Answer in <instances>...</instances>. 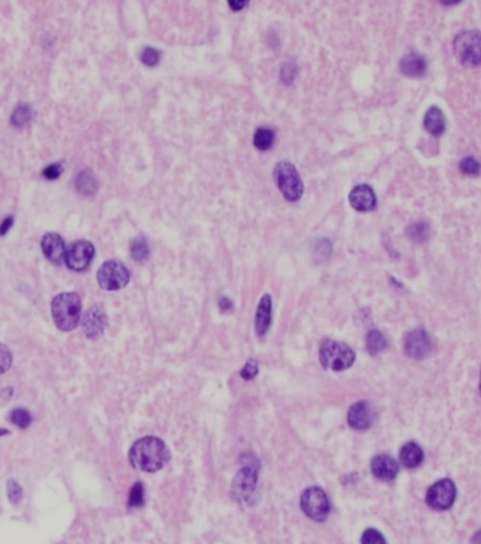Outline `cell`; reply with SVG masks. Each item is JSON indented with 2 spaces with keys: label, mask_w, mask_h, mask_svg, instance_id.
Returning a JSON list of instances; mask_svg holds the SVG:
<instances>
[{
  "label": "cell",
  "mask_w": 481,
  "mask_h": 544,
  "mask_svg": "<svg viewBox=\"0 0 481 544\" xmlns=\"http://www.w3.org/2000/svg\"><path fill=\"white\" fill-rule=\"evenodd\" d=\"M76 189H78V192L85 196H90V195L96 193L97 180L92 174V171L85 169L81 172L78 177H76Z\"/></svg>",
  "instance_id": "44dd1931"
},
{
  "label": "cell",
  "mask_w": 481,
  "mask_h": 544,
  "mask_svg": "<svg viewBox=\"0 0 481 544\" xmlns=\"http://www.w3.org/2000/svg\"><path fill=\"white\" fill-rule=\"evenodd\" d=\"M258 371H259V368H258V362L255 361V360H249L246 364H245V367L241 369V377L245 380V381H250V380H253L255 378L257 375H258Z\"/></svg>",
  "instance_id": "836d02e7"
},
{
  "label": "cell",
  "mask_w": 481,
  "mask_h": 544,
  "mask_svg": "<svg viewBox=\"0 0 481 544\" xmlns=\"http://www.w3.org/2000/svg\"><path fill=\"white\" fill-rule=\"evenodd\" d=\"M426 60L417 54V53H411L408 55H405L401 62H400V69L404 73V75H407L410 78H421L426 73Z\"/></svg>",
  "instance_id": "e0dca14e"
},
{
  "label": "cell",
  "mask_w": 481,
  "mask_h": 544,
  "mask_svg": "<svg viewBox=\"0 0 481 544\" xmlns=\"http://www.w3.org/2000/svg\"><path fill=\"white\" fill-rule=\"evenodd\" d=\"M460 171L466 175H478L481 172V164L474 157H466L460 161Z\"/></svg>",
  "instance_id": "f546056e"
},
{
  "label": "cell",
  "mask_w": 481,
  "mask_h": 544,
  "mask_svg": "<svg viewBox=\"0 0 481 544\" xmlns=\"http://www.w3.org/2000/svg\"><path fill=\"white\" fill-rule=\"evenodd\" d=\"M259 464L249 456L248 461H244V467L239 469L233 481V495L239 502H250L257 493Z\"/></svg>",
  "instance_id": "5b68a950"
},
{
  "label": "cell",
  "mask_w": 481,
  "mask_h": 544,
  "mask_svg": "<svg viewBox=\"0 0 481 544\" xmlns=\"http://www.w3.org/2000/svg\"><path fill=\"white\" fill-rule=\"evenodd\" d=\"M366 347L372 356H377L387 347V340L378 330H372L366 337Z\"/></svg>",
  "instance_id": "7402d4cb"
},
{
  "label": "cell",
  "mask_w": 481,
  "mask_h": 544,
  "mask_svg": "<svg viewBox=\"0 0 481 544\" xmlns=\"http://www.w3.org/2000/svg\"><path fill=\"white\" fill-rule=\"evenodd\" d=\"M130 281V271L118 261H106L97 271V282L101 289L118 290Z\"/></svg>",
  "instance_id": "ba28073f"
},
{
  "label": "cell",
  "mask_w": 481,
  "mask_h": 544,
  "mask_svg": "<svg viewBox=\"0 0 481 544\" xmlns=\"http://www.w3.org/2000/svg\"><path fill=\"white\" fill-rule=\"evenodd\" d=\"M456 499V486L450 480H441L426 492V504L437 510L449 509Z\"/></svg>",
  "instance_id": "9c48e42d"
},
{
  "label": "cell",
  "mask_w": 481,
  "mask_h": 544,
  "mask_svg": "<svg viewBox=\"0 0 481 544\" xmlns=\"http://www.w3.org/2000/svg\"><path fill=\"white\" fill-rule=\"evenodd\" d=\"M12 353L9 351V349L6 345L0 344V375L5 374L6 371L12 367Z\"/></svg>",
  "instance_id": "d6a6232c"
},
{
  "label": "cell",
  "mask_w": 481,
  "mask_h": 544,
  "mask_svg": "<svg viewBox=\"0 0 481 544\" xmlns=\"http://www.w3.org/2000/svg\"><path fill=\"white\" fill-rule=\"evenodd\" d=\"M8 495H9L10 502H13V504H18L23 498V489L14 480H10L8 482Z\"/></svg>",
  "instance_id": "e575fe53"
},
{
  "label": "cell",
  "mask_w": 481,
  "mask_h": 544,
  "mask_svg": "<svg viewBox=\"0 0 481 544\" xmlns=\"http://www.w3.org/2000/svg\"><path fill=\"white\" fill-rule=\"evenodd\" d=\"M424 126L425 130L432 134V136H441L445 133L446 129V119L443 112L439 108H430L426 113H425V119H424Z\"/></svg>",
  "instance_id": "d6986e66"
},
{
  "label": "cell",
  "mask_w": 481,
  "mask_h": 544,
  "mask_svg": "<svg viewBox=\"0 0 481 544\" xmlns=\"http://www.w3.org/2000/svg\"><path fill=\"white\" fill-rule=\"evenodd\" d=\"M400 461L404 467L415 468L424 461V452L417 443H407L400 452Z\"/></svg>",
  "instance_id": "ffe728a7"
},
{
  "label": "cell",
  "mask_w": 481,
  "mask_h": 544,
  "mask_svg": "<svg viewBox=\"0 0 481 544\" xmlns=\"http://www.w3.org/2000/svg\"><path fill=\"white\" fill-rule=\"evenodd\" d=\"M13 221H14L13 216H8V217L2 221V225H0V236H5V234L12 229Z\"/></svg>",
  "instance_id": "8d00e7d4"
},
{
  "label": "cell",
  "mask_w": 481,
  "mask_h": 544,
  "mask_svg": "<svg viewBox=\"0 0 481 544\" xmlns=\"http://www.w3.org/2000/svg\"><path fill=\"white\" fill-rule=\"evenodd\" d=\"M301 509L313 521L322 522L328 517L329 510H331V504H329L326 493L321 488L311 486L302 492Z\"/></svg>",
  "instance_id": "52a82bcc"
},
{
  "label": "cell",
  "mask_w": 481,
  "mask_h": 544,
  "mask_svg": "<svg viewBox=\"0 0 481 544\" xmlns=\"http://www.w3.org/2000/svg\"><path fill=\"white\" fill-rule=\"evenodd\" d=\"M374 420V409L366 401L356 402L348 412V423L354 430H367Z\"/></svg>",
  "instance_id": "7c38bea8"
},
{
  "label": "cell",
  "mask_w": 481,
  "mask_h": 544,
  "mask_svg": "<svg viewBox=\"0 0 481 544\" xmlns=\"http://www.w3.org/2000/svg\"><path fill=\"white\" fill-rule=\"evenodd\" d=\"M471 544H481V530H480V532H477V533L473 536Z\"/></svg>",
  "instance_id": "ab89813d"
},
{
  "label": "cell",
  "mask_w": 481,
  "mask_h": 544,
  "mask_svg": "<svg viewBox=\"0 0 481 544\" xmlns=\"http://www.w3.org/2000/svg\"><path fill=\"white\" fill-rule=\"evenodd\" d=\"M274 141V132L270 129L261 127L257 130L255 136H253V145H255L258 150L266 151L273 145Z\"/></svg>",
  "instance_id": "603a6c76"
},
{
  "label": "cell",
  "mask_w": 481,
  "mask_h": 544,
  "mask_svg": "<svg viewBox=\"0 0 481 544\" xmlns=\"http://www.w3.org/2000/svg\"><path fill=\"white\" fill-rule=\"evenodd\" d=\"M272 323V298L270 295H263L259 302L255 319V329L258 336H265Z\"/></svg>",
  "instance_id": "ac0fdd59"
},
{
  "label": "cell",
  "mask_w": 481,
  "mask_h": 544,
  "mask_svg": "<svg viewBox=\"0 0 481 544\" xmlns=\"http://www.w3.org/2000/svg\"><path fill=\"white\" fill-rule=\"evenodd\" d=\"M430 349H432V344H430V338L424 329L413 330L405 337L404 350L408 357L414 360L425 358L429 354Z\"/></svg>",
  "instance_id": "8fae6325"
},
{
  "label": "cell",
  "mask_w": 481,
  "mask_h": 544,
  "mask_svg": "<svg viewBox=\"0 0 481 544\" xmlns=\"http://www.w3.org/2000/svg\"><path fill=\"white\" fill-rule=\"evenodd\" d=\"M140 60L144 65L146 66H155L159 64L161 60V51H158L157 48H152V47H145L144 51L140 55Z\"/></svg>",
  "instance_id": "f1b7e54d"
},
{
  "label": "cell",
  "mask_w": 481,
  "mask_h": 544,
  "mask_svg": "<svg viewBox=\"0 0 481 544\" xmlns=\"http://www.w3.org/2000/svg\"><path fill=\"white\" fill-rule=\"evenodd\" d=\"M41 249L51 262L61 264L65 260V243L58 233H47L41 240Z\"/></svg>",
  "instance_id": "9a60e30c"
},
{
  "label": "cell",
  "mask_w": 481,
  "mask_h": 544,
  "mask_svg": "<svg viewBox=\"0 0 481 544\" xmlns=\"http://www.w3.org/2000/svg\"><path fill=\"white\" fill-rule=\"evenodd\" d=\"M349 202L358 212H370L377 205L374 190L369 185L354 186L349 193Z\"/></svg>",
  "instance_id": "5bb4252c"
},
{
  "label": "cell",
  "mask_w": 481,
  "mask_h": 544,
  "mask_svg": "<svg viewBox=\"0 0 481 544\" xmlns=\"http://www.w3.org/2000/svg\"><path fill=\"white\" fill-rule=\"evenodd\" d=\"M82 313V302L78 293L65 292L53 301V317L55 326L62 332H70L78 326Z\"/></svg>",
  "instance_id": "7a4b0ae2"
},
{
  "label": "cell",
  "mask_w": 481,
  "mask_h": 544,
  "mask_svg": "<svg viewBox=\"0 0 481 544\" xmlns=\"http://www.w3.org/2000/svg\"><path fill=\"white\" fill-rule=\"evenodd\" d=\"M273 177L277 188L290 202H297L302 196L304 185L296 166L289 161H281L273 169Z\"/></svg>",
  "instance_id": "277c9868"
},
{
  "label": "cell",
  "mask_w": 481,
  "mask_h": 544,
  "mask_svg": "<svg viewBox=\"0 0 481 544\" xmlns=\"http://www.w3.org/2000/svg\"><path fill=\"white\" fill-rule=\"evenodd\" d=\"M144 498H145V491L142 482H135L134 486L130 491L129 495V506L131 508H140L144 505Z\"/></svg>",
  "instance_id": "83f0119b"
},
{
  "label": "cell",
  "mask_w": 481,
  "mask_h": 544,
  "mask_svg": "<svg viewBox=\"0 0 481 544\" xmlns=\"http://www.w3.org/2000/svg\"><path fill=\"white\" fill-rule=\"evenodd\" d=\"M454 53L466 65L481 64V33L466 30L454 38Z\"/></svg>",
  "instance_id": "8992f818"
},
{
  "label": "cell",
  "mask_w": 481,
  "mask_h": 544,
  "mask_svg": "<svg viewBox=\"0 0 481 544\" xmlns=\"http://www.w3.org/2000/svg\"><path fill=\"white\" fill-rule=\"evenodd\" d=\"M170 458L165 443L158 437H144L134 443L130 450V461L134 468L145 473H155Z\"/></svg>",
  "instance_id": "6da1fadb"
},
{
  "label": "cell",
  "mask_w": 481,
  "mask_h": 544,
  "mask_svg": "<svg viewBox=\"0 0 481 544\" xmlns=\"http://www.w3.org/2000/svg\"><path fill=\"white\" fill-rule=\"evenodd\" d=\"M296 75H297V66H296V64L293 61H289V62L283 64L282 72H281V78H282V81L285 84L290 85L294 81Z\"/></svg>",
  "instance_id": "1f68e13d"
},
{
  "label": "cell",
  "mask_w": 481,
  "mask_h": 544,
  "mask_svg": "<svg viewBox=\"0 0 481 544\" xmlns=\"http://www.w3.org/2000/svg\"><path fill=\"white\" fill-rule=\"evenodd\" d=\"M228 5H230V8H231L233 10L238 12V10L246 8L248 2H246V0H230V2H228Z\"/></svg>",
  "instance_id": "74e56055"
},
{
  "label": "cell",
  "mask_w": 481,
  "mask_h": 544,
  "mask_svg": "<svg viewBox=\"0 0 481 544\" xmlns=\"http://www.w3.org/2000/svg\"><path fill=\"white\" fill-rule=\"evenodd\" d=\"M407 236L415 243H424L429 238L430 230L426 223H415L407 229Z\"/></svg>",
  "instance_id": "484cf974"
},
{
  "label": "cell",
  "mask_w": 481,
  "mask_h": 544,
  "mask_svg": "<svg viewBox=\"0 0 481 544\" xmlns=\"http://www.w3.org/2000/svg\"><path fill=\"white\" fill-rule=\"evenodd\" d=\"M218 306L221 310H230L233 308V302L228 298H225V296H221L218 301Z\"/></svg>",
  "instance_id": "f35d334b"
},
{
  "label": "cell",
  "mask_w": 481,
  "mask_h": 544,
  "mask_svg": "<svg viewBox=\"0 0 481 544\" xmlns=\"http://www.w3.org/2000/svg\"><path fill=\"white\" fill-rule=\"evenodd\" d=\"M480 392H481V374H480Z\"/></svg>",
  "instance_id": "60d3db41"
},
{
  "label": "cell",
  "mask_w": 481,
  "mask_h": 544,
  "mask_svg": "<svg viewBox=\"0 0 481 544\" xmlns=\"http://www.w3.org/2000/svg\"><path fill=\"white\" fill-rule=\"evenodd\" d=\"M362 544H387L383 534L376 529H367L362 534Z\"/></svg>",
  "instance_id": "4dcf8cb0"
},
{
  "label": "cell",
  "mask_w": 481,
  "mask_h": 544,
  "mask_svg": "<svg viewBox=\"0 0 481 544\" xmlns=\"http://www.w3.org/2000/svg\"><path fill=\"white\" fill-rule=\"evenodd\" d=\"M94 257V247L86 240L70 244L65 254L66 265L73 271H85Z\"/></svg>",
  "instance_id": "30bf717a"
},
{
  "label": "cell",
  "mask_w": 481,
  "mask_h": 544,
  "mask_svg": "<svg viewBox=\"0 0 481 544\" xmlns=\"http://www.w3.org/2000/svg\"><path fill=\"white\" fill-rule=\"evenodd\" d=\"M372 473L382 481H393L398 474V462L387 454L377 456L372 461Z\"/></svg>",
  "instance_id": "2e32d148"
},
{
  "label": "cell",
  "mask_w": 481,
  "mask_h": 544,
  "mask_svg": "<svg viewBox=\"0 0 481 544\" xmlns=\"http://www.w3.org/2000/svg\"><path fill=\"white\" fill-rule=\"evenodd\" d=\"M33 117V110L29 105H20L12 114V125L16 127H23L30 123Z\"/></svg>",
  "instance_id": "cb8c5ba5"
},
{
  "label": "cell",
  "mask_w": 481,
  "mask_h": 544,
  "mask_svg": "<svg viewBox=\"0 0 481 544\" xmlns=\"http://www.w3.org/2000/svg\"><path fill=\"white\" fill-rule=\"evenodd\" d=\"M107 325L106 312L101 306L90 308L82 317V329L89 338H97L103 334Z\"/></svg>",
  "instance_id": "4fadbf2b"
},
{
  "label": "cell",
  "mask_w": 481,
  "mask_h": 544,
  "mask_svg": "<svg viewBox=\"0 0 481 544\" xmlns=\"http://www.w3.org/2000/svg\"><path fill=\"white\" fill-rule=\"evenodd\" d=\"M10 420H12V423L16 425L17 428L27 429L33 422V417L25 409H14L10 413Z\"/></svg>",
  "instance_id": "4316f807"
},
{
  "label": "cell",
  "mask_w": 481,
  "mask_h": 544,
  "mask_svg": "<svg viewBox=\"0 0 481 544\" xmlns=\"http://www.w3.org/2000/svg\"><path fill=\"white\" fill-rule=\"evenodd\" d=\"M353 350L349 345L334 341V340H324L320 345V361L324 368L331 371H343L353 365L354 362Z\"/></svg>",
  "instance_id": "3957f363"
},
{
  "label": "cell",
  "mask_w": 481,
  "mask_h": 544,
  "mask_svg": "<svg viewBox=\"0 0 481 544\" xmlns=\"http://www.w3.org/2000/svg\"><path fill=\"white\" fill-rule=\"evenodd\" d=\"M149 256V245L144 237H138L131 243V257L135 261H144Z\"/></svg>",
  "instance_id": "d4e9b609"
},
{
  "label": "cell",
  "mask_w": 481,
  "mask_h": 544,
  "mask_svg": "<svg viewBox=\"0 0 481 544\" xmlns=\"http://www.w3.org/2000/svg\"><path fill=\"white\" fill-rule=\"evenodd\" d=\"M62 171H64L62 164H53V165L47 166V168L42 171V175H44L47 180L53 181V180H58V178L61 177Z\"/></svg>",
  "instance_id": "d590c367"
}]
</instances>
